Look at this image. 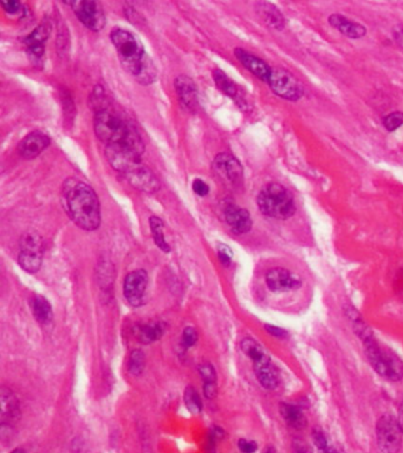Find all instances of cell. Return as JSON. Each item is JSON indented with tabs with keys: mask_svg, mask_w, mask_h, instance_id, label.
I'll list each match as a JSON object with an SVG mask.
<instances>
[{
	"mask_svg": "<svg viewBox=\"0 0 403 453\" xmlns=\"http://www.w3.org/2000/svg\"><path fill=\"white\" fill-rule=\"evenodd\" d=\"M259 210L276 220H288L296 213V204L289 189L279 183H270L260 190L257 197Z\"/></svg>",
	"mask_w": 403,
	"mask_h": 453,
	"instance_id": "3957f363",
	"label": "cell"
},
{
	"mask_svg": "<svg viewBox=\"0 0 403 453\" xmlns=\"http://www.w3.org/2000/svg\"><path fill=\"white\" fill-rule=\"evenodd\" d=\"M50 31H51V27L50 24L43 23L39 25L36 30L32 32V34L27 37L25 39V44H27V48H42L44 46V43H45L46 39L49 37Z\"/></svg>",
	"mask_w": 403,
	"mask_h": 453,
	"instance_id": "83f0119b",
	"label": "cell"
},
{
	"mask_svg": "<svg viewBox=\"0 0 403 453\" xmlns=\"http://www.w3.org/2000/svg\"><path fill=\"white\" fill-rule=\"evenodd\" d=\"M0 396H1V423L3 425L15 423L20 417V403L17 401L15 394L5 387L1 389Z\"/></svg>",
	"mask_w": 403,
	"mask_h": 453,
	"instance_id": "44dd1931",
	"label": "cell"
},
{
	"mask_svg": "<svg viewBox=\"0 0 403 453\" xmlns=\"http://www.w3.org/2000/svg\"><path fill=\"white\" fill-rule=\"evenodd\" d=\"M267 287L272 292H289L301 287L298 276L284 268H272L267 274Z\"/></svg>",
	"mask_w": 403,
	"mask_h": 453,
	"instance_id": "4fadbf2b",
	"label": "cell"
},
{
	"mask_svg": "<svg viewBox=\"0 0 403 453\" xmlns=\"http://www.w3.org/2000/svg\"><path fill=\"white\" fill-rule=\"evenodd\" d=\"M257 12L262 20L274 30L282 31L285 27V18L274 4L262 1L257 4Z\"/></svg>",
	"mask_w": 403,
	"mask_h": 453,
	"instance_id": "7402d4cb",
	"label": "cell"
},
{
	"mask_svg": "<svg viewBox=\"0 0 403 453\" xmlns=\"http://www.w3.org/2000/svg\"><path fill=\"white\" fill-rule=\"evenodd\" d=\"M292 453H313V451L304 439L296 438L292 442Z\"/></svg>",
	"mask_w": 403,
	"mask_h": 453,
	"instance_id": "74e56055",
	"label": "cell"
},
{
	"mask_svg": "<svg viewBox=\"0 0 403 453\" xmlns=\"http://www.w3.org/2000/svg\"><path fill=\"white\" fill-rule=\"evenodd\" d=\"M382 123H383L384 128L387 129L388 131H394L403 125V113L396 111V113H389L386 117H383Z\"/></svg>",
	"mask_w": 403,
	"mask_h": 453,
	"instance_id": "d6a6232c",
	"label": "cell"
},
{
	"mask_svg": "<svg viewBox=\"0 0 403 453\" xmlns=\"http://www.w3.org/2000/svg\"><path fill=\"white\" fill-rule=\"evenodd\" d=\"M198 340V334L195 332V329L192 327H187L183 333V344L185 345V347H190L197 343Z\"/></svg>",
	"mask_w": 403,
	"mask_h": 453,
	"instance_id": "8d00e7d4",
	"label": "cell"
},
{
	"mask_svg": "<svg viewBox=\"0 0 403 453\" xmlns=\"http://www.w3.org/2000/svg\"><path fill=\"white\" fill-rule=\"evenodd\" d=\"M73 8L75 15L89 30L101 31L106 25V15L103 11L102 5L92 0H82L68 3Z\"/></svg>",
	"mask_w": 403,
	"mask_h": 453,
	"instance_id": "9c48e42d",
	"label": "cell"
},
{
	"mask_svg": "<svg viewBox=\"0 0 403 453\" xmlns=\"http://www.w3.org/2000/svg\"><path fill=\"white\" fill-rule=\"evenodd\" d=\"M204 392H205V396L209 398V399H212V398L217 396L218 389L215 382H205Z\"/></svg>",
	"mask_w": 403,
	"mask_h": 453,
	"instance_id": "7bdbcfd3",
	"label": "cell"
},
{
	"mask_svg": "<svg viewBox=\"0 0 403 453\" xmlns=\"http://www.w3.org/2000/svg\"><path fill=\"white\" fill-rule=\"evenodd\" d=\"M213 171L220 178V181L225 182L226 185L238 187L243 183V166L231 154H219L213 161Z\"/></svg>",
	"mask_w": 403,
	"mask_h": 453,
	"instance_id": "30bf717a",
	"label": "cell"
},
{
	"mask_svg": "<svg viewBox=\"0 0 403 453\" xmlns=\"http://www.w3.org/2000/svg\"><path fill=\"white\" fill-rule=\"evenodd\" d=\"M123 176L127 178V181L129 182L130 185H133L134 188L143 193L154 194L160 190V182L152 170L143 163H140Z\"/></svg>",
	"mask_w": 403,
	"mask_h": 453,
	"instance_id": "7c38bea8",
	"label": "cell"
},
{
	"mask_svg": "<svg viewBox=\"0 0 403 453\" xmlns=\"http://www.w3.org/2000/svg\"><path fill=\"white\" fill-rule=\"evenodd\" d=\"M135 129L133 124L125 121L118 113L109 108L95 113L94 130L96 136L106 145L126 142Z\"/></svg>",
	"mask_w": 403,
	"mask_h": 453,
	"instance_id": "5b68a950",
	"label": "cell"
},
{
	"mask_svg": "<svg viewBox=\"0 0 403 453\" xmlns=\"http://www.w3.org/2000/svg\"><path fill=\"white\" fill-rule=\"evenodd\" d=\"M43 253H34V252H25L20 250V257H18V264L25 272L34 273L38 272L42 267Z\"/></svg>",
	"mask_w": 403,
	"mask_h": 453,
	"instance_id": "d4e9b609",
	"label": "cell"
},
{
	"mask_svg": "<svg viewBox=\"0 0 403 453\" xmlns=\"http://www.w3.org/2000/svg\"><path fill=\"white\" fill-rule=\"evenodd\" d=\"M218 255H219V260L224 266H229L231 261H232L233 253L229 247L226 245H218Z\"/></svg>",
	"mask_w": 403,
	"mask_h": 453,
	"instance_id": "e575fe53",
	"label": "cell"
},
{
	"mask_svg": "<svg viewBox=\"0 0 403 453\" xmlns=\"http://www.w3.org/2000/svg\"><path fill=\"white\" fill-rule=\"evenodd\" d=\"M241 350L245 354L248 355V358L251 359L253 363L267 357V352L264 351V348L258 343H255V340L250 339V338L241 341Z\"/></svg>",
	"mask_w": 403,
	"mask_h": 453,
	"instance_id": "f1b7e54d",
	"label": "cell"
},
{
	"mask_svg": "<svg viewBox=\"0 0 403 453\" xmlns=\"http://www.w3.org/2000/svg\"><path fill=\"white\" fill-rule=\"evenodd\" d=\"M267 332L272 334V336H277V338H285L286 332L284 329H278V327H274V326H267Z\"/></svg>",
	"mask_w": 403,
	"mask_h": 453,
	"instance_id": "ee69618b",
	"label": "cell"
},
{
	"mask_svg": "<svg viewBox=\"0 0 403 453\" xmlns=\"http://www.w3.org/2000/svg\"><path fill=\"white\" fill-rule=\"evenodd\" d=\"M253 366H255L257 379L264 389H274L277 387L279 375H278L276 367L271 363L269 355L265 358L260 359L258 361H255Z\"/></svg>",
	"mask_w": 403,
	"mask_h": 453,
	"instance_id": "d6986e66",
	"label": "cell"
},
{
	"mask_svg": "<svg viewBox=\"0 0 403 453\" xmlns=\"http://www.w3.org/2000/svg\"><path fill=\"white\" fill-rule=\"evenodd\" d=\"M149 226H150L153 238H154V242H155L156 245L161 250H164V253H169L171 252V247L168 245L167 241L164 238V222H162V220L156 217V216H152L149 219Z\"/></svg>",
	"mask_w": 403,
	"mask_h": 453,
	"instance_id": "484cf974",
	"label": "cell"
},
{
	"mask_svg": "<svg viewBox=\"0 0 403 453\" xmlns=\"http://www.w3.org/2000/svg\"><path fill=\"white\" fill-rule=\"evenodd\" d=\"M393 38L395 41L397 45L403 48V25L400 24V25H396L394 27L392 31Z\"/></svg>",
	"mask_w": 403,
	"mask_h": 453,
	"instance_id": "b9f144b4",
	"label": "cell"
},
{
	"mask_svg": "<svg viewBox=\"0 0 403 453\" xmlns=\"http://www.w3.org/2000/svg\"><path fill=\"white\" fill-rule=\"evenodd\" d=\"M331 27L350 39H361L367 34V29L362 24L356 23L342 15H331L327 19Z\"/></svg>",
	"mask_w": 403,
	"mask_h": 453,
	"instance_id": "ac0fdd59",
	"label": "cell"
},
{
	"mask_svg": "<svg viewBox=\"0 0 403 453\" xmlns=\"http://www.w3.org/2000/svg\"><path fill=\"white\" fill-rule=\"evenodd\" d=\"M146 364V357L143 352L140 351V350H135V351L132 352L129 359V367L130 373L134 374V375H139V374L142 373V371L145 368Z\"/></svg>",
	"mask_w": 403,
	"mask_h": 453,
	"instance_id": "1f68e13d",
	"label": "cell"
},
{
	"mask_svg": "<svg viewBox=\"0 0 403 453\" xmlns=\"http://www.w3.org/2000/svg\"><path fill=\"white\" fill-rule=\"evenodd\" d=\"M224 216L234 234H246L251 231V215L246 209L238 207L236 204H227L224 208Z\"/></svg>",
	"mask_w": 403,
	"mask_h": 453,
	"instance_id": "5bb4252c",
	"label": "cell"
},
{
	"mask_svg": "<svg viewBox=\"0 0 403 453\" xmlns=\"http://www.w3.org/2000/svg\"><path fill=\"white\" fill-rule=\"evenodd\" d=\"M312 442L316 445L320 453L323 452V451H325L330 446L323 431L318 430V429H315V430L312 431Z\"/></svg>",
	"mask_w": 403,
	"mask_h": 453,
	"instance_id": "836d02e7",
	"label": "cell"
},
{
	"mask_svg": "<svg viewBox=\"0 0 403 453\" xmlns=\"http://www.w3.org/2000/svg\"><path fill=\"white\" fill-rule=\"evenodd\" d=\"M234 55H236V59L243 65V68L248 69V71L253 73L257 78L262 82H267V83L269 82L272 68H270L267 63L260 59L259 57L240 49V48H236L234 50Z\"/></svg>",
	"mask_w": 403,
	"mask_h": 453,
	"instance_id": "2e32d148",
	"label": "cell"
},
{
	"mask_svg": "<svg viewBox=\"0 0 403 453\" xmlns=\"http://www.w3.org/2000/svg\"><path fill=\"white\" fill-rule=\"evenodd\" d=\"M239 449L243 453H255L257 451V444L251 440H246V439H240Z\"/></svg>",
	"mask_w": 403,
	"mask_h": 453,
	"instance_id": "60d3db41",
	"label": "cell"
},
{
	"mask_svg": "<svg viewBox=\"0 0 403 453\" xmlns=\"http://www.w3.org/2000/svg\"><path fill=\"white\" fill-rule=\"evenodd\" d=\"M358 332L363 339L365 353L374 370L376 371L381 377L388 379L390 382L401 380L403 378L402 361L392 352L381 347L376 340L374 339L369 329H365V326L358 327Z\"/></svg>",
	"mask_w": 403,
	"mask_h": 453,
	"instance_id": "7a4b0ae2",
	"label": "cell"
},
{
	"mask_svg": "<svg viewBox=\"0 0 403 453\" xmlns=\"http://www.w3.org/2000/svg\"><path fill=\"white\" fill-rule=\"evenodd\" d=\"M199 372L202 374V379L205 382H215V371L213 367L211 366L209 364H202V366L199 367Z\"/></svg>",
	"mask_w": 403,
	"mask_h": 453,
	"instance_id": "d590c367",
	"label": "cell"
},
{
	"mask_svg": "<svg viewBox=\"0 0 403 453\" xmlns=\"http://www.w3.org/2000/svg\"><path fill=\"white\" fill-rule=\"evenodd\" d=\"M11 453H27L23 449H15Z\"/></svg>",
	"mask_w": 403,
	"mask_h": 453,
	"instance_id": "7dc6e473",
	"label": "cell"
},
{
	"mask_svg": "<svg viewBox=\"0 0 403 453\" xmlns=\"http://www.w3.org/2000/svg\"><path fill=\"white\" fill-rule=\"evenodd\" d=\"M147 286H148V275L142 269L134 271L126 276L123 283V293L130 305L141 306L145 300Z\"/></svg>",
	"mask_w": 403,
	"mask_h": 453,
	"instance_id": "8fae6325",
	"label": "cell"
},
{
	"mask_svg": "<svg viewBox=\"0 0 403 453\" xmlns=\"http://www.w3.org/2000/svg\"><path fill=\"white\" fill-rule=\"evenodd\" d=\"M397 422H399L400 427H401V430H402L403 432V401L402 403H401V405H400L399 415H397Z\"/></svg>",
	"mask_w": 403,
	"mask_h": 453,
	"instance_id": "f6af8a7d",
	"label": "cell"
},
{
	"mask_svg": "<svg viewBox=\"0 0 403 453\" xmlns=\"http://www.w3.org/2000/svg\"><path fill=\"white\" fill-rule=\"evenodd\" d=\"M164 333V327L160 324H148V325L140 326L136 331L137 339L143 344H150L156 341Z\"/></svg>",
	"mask_w": 403,
	"mask_h": 453,
	"instance_id": "4316f807",
	"label": "cell"
},
{
	"mask_svg": "<svg viewBox=\"0 0 403 453\" xmlns=\"http://www.w3.org/2000/svg\"><path fill=\"white\" fill-rule=\"evenodd\" d=\"M185 403H186V406L188 410H190L192 413H199L202 411V399L199 396L198 393L195 391L192 386H188L186 391H185Z\"/></svg>",
	"mask_w": 403,
	"mask_h": 453,
	"instance_id": "4dcf8cb0",
	"label": "cell"
},
{
	"mask_svg": "<svg viewBox=\"0 0 403 453\" xmlns=\"http://www.w3.org/2000/svg\"><path fill=\"white\" fill-rule=\"evenodd\" d=\"M111 39L118 51L123 68L136 78L148 57L146 55L142 43L135 34L120 27L111 31Z\"/></svg>",
	"mask_w": 403,
	"mask_h": 453,
	"instance_id": "277c9868",
	"label": "cell"
},
{
	"mask_svg": "<svg viewBox=\"0 0 403 453\" xmlns=\"http://www.w3.org/2000/svg\"><path fill=\"white\" fill-rule=\"evenodd\" d=\"M136 80L139 83L143 84V85H148L156 80V69L154 66V63L149 59V57H147V59L143 63V66L137 76Z\"/></svg>",
	"mask_w": 403,
	"mask_h": 453,
	"instance_id": "f546056e",
	"label": "cell"
},
{
	"mask_svg": "<svg viewBox=\"0 0 403 453\" xmlns=\"http://www.w3.org/2000/svg\"><path fill=\"white\" fill-rule=\"evenodd\" d=\"M322 453H339L337 452V450L335 449V447H332V446H329L325 451H323Z\"/></svg>",
	"mask_w": 403,
	"mask_h": 453,
	"instance_id": "bcb514c9",
	"label": "cell"
},
{
	"mask_svg": "<svg viewBox=\"0 0 403 453\" xmlns=\"http://www.w3.org/2000/svg\"><path fill=\"white\" fill-rule=\"evenodd\" d=\"M192 188H193L195 193L199 195V196L208 195L209 187L206 185L205 182L200 180V178H195V181H193V185H192Z\"/></svg>",
	"mask_w": 403,
	"mask_h": 453,
	"instance_id": "f35d334b",
	"label": "cell"
},
{
	"mask_svg": "<svg viewBox=\"0 0 403 453\" xmlns=\"http://www.w3.org/2000/svg\"><path fill=\"white\" fill-rule=\"evenodd\" d=\"M402 430L397 418L383 415L376 424L377 445L382 453H399L402 445Z\"/></svg>",
	"mask_w": 403,
	"mask_h": 453,
	"instance_id": "52a82bcc",
	"label": "cell"
},
{
	"mask_svg": "<svg viewBox=\"0 0 403 453\" xmlns=\"http://www.w3.org/2000/svg\"><path fill=\"white\" fill-rule=\"evenodd\" d=\"M264 453H274V450L271 449V447H269V449H267V451H265V452Z\"/></svg>",
	"mask_w": 403,
	"mask_h": 453,
	"instance_id": "c3c4849f",
	"label": "cell"
},
{
	"mask_svg": "<svg viewBox=\"0 0 403 453\" xmlns=\"http://www.w3.org/2000/svg\"><path fill=\"white\" fill-rule=\"evenodd\" d=\"M213 78L219 90L222 91L226 96L231 97L240 108H246L248 104H246V101L243 99L239 87L229 78V76L226 75L224 71H221V70H214Z\"/></svg>",
	"mask_w": 403,
	"mask_h": 453,
	"instance_id": "ffe728a7",
	"label": "cell"
},
{
	"mask_svg": "<svg viewBox=\"0 0 403 453\" xmlns=\"http://www.w3.org/2000/svg\"><path fill=\"white\" fill-rule=\"evenodd\" d=\"M106 157L115 170L125 175L142 163V155L126 144L106 145Z\"/></svg>",
	"mask_w": 403,
	"mask_h": 453,
	"instance_id": "ba28073f",
	"label": "cell"
},
{
	"mask_svg": "<svg viewBox=\"0 0 403 453\" xmlns=\"http://www.w3.org/2000/svg\"><path fill=\"white\" fill-rule=\"evenodd\" d=\"M62 202L69 217L84 231H96L101 223L99 197L84 182L69 178L62 189Z\"/></svg>",
	"mask_w": 403,
	"mask_h": 453,
	"instance_id": "6da1fadb",
	"label": "cell"
},
{
	"mask_svg": "<svg viewBox=\"0 0 403 453\" xmlns=\"http://www.w3.org/2000/svg\"><path fill=\"white\" fill-rule=\"evenodd\" d=\"M281 413L289 426L293 427L296 430L304 429L306 419H305L301 408L296 405L283 404L281 408Z\"/></svg>",
	"mask_w": 403,
	"mask_h": 453,
	"instance_id": "603a6c76",
	"label": "cell"
},
{
	"mask_svg": "<svg viewBox=\"0 0 403 453\" xmlns=\"http://www.w3.org/2000/svg\"><path fill=\"white\" fill-rule=\"evenodd\" d=\"M51 143L50 137L42 131H34L24 137L18 147V152L25 159H34L41 155Z\"/></svg>",
	"mask_w": 403,
	"mask_h": 453,
	"instance_id": "9a60e30c",
	"label": "cell"
},
{
	"mask_svg": "<svg viewBox=\"0 0 403 453\" xmlns=\"http://www.w3.org/2000/svg\"><path fill=\"white\" fill-rule=\"evenodd\" d=\"M1 6L4 8L5 11L8 13H11V15H15L18 12L22 11V4L20 1H15V0H8V1H1Z\"/></svg>",
	"mask_w": 403,
	"mask_h": 453,
	"instance_id": "ab89813d",
	"label": "cell"
},
{
	"mask_svg": "<svg viewBox=\"0 0 403 453\" xmlns=\"http://www.w3.org/2000/svg\"><path fill=\"white\" fill-rule=\"evenodd\" d=\"M174 87L183 108L188 111H195L198 106V90L195 82L186 75H181L175 78Z\"/></svg>",
	"mask_w": 403,
	"mask_h": 453,
	"instance_id": "e0dca14e",
	"label": "cell"
},
{
	"mask_svg": "<svg viewBox=\"0 0 403 453\" xmlns=\"http://www.w3.org/2000/svg\"><path fill=\"white\" fill-rule=\"evenodd\" d=\"M31 306L34 317L41 324H49L50 321L52 320V308L45 298H43L41 295H36L32 299Z\"/></svg>",
	"mask_w": 403,
	"mask_h": 453,
	"instance_id": "cb8c5ba5",
	"label": "cell"
},
{
	"mask_svg": "<svg viewBox=\"0 0 403 453\" xmlns=\"http://www.w3.org/2000/svg\"><path fill=\"white\" fill-rule=\"evenodd\" d=\"M269 85L278 97L290 102H297L304 96V87L285 69L274 68L271 72Z\"/></svg>",
	"mask_w": 403,
	"mask_h": 453,
	"instance_id": "8992f818",
	"label": "cell"
}]
</instances>
